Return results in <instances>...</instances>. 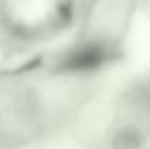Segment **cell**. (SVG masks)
Masks as SVG:
<instances>
[{"label": "cell", "mask_w": 150, "mask_h": 149, "mask_svg": "<svg viewBox=\"0 0 150 149\" xmlns=\"http://www.w3.org/2000/svg\"><path fill=\"white\" fill-rule=\"evenodd\" d=\"M103 60L105 51L99 44H86L69 53L61 61V69L67 72H88L99 67Z\"/></svg>", "instance_id": "6da1fadb"}, {"label": "cell", "mask_w": 150, "mask_h": 149, "mask_svg": "<svg viewBox=\"0 0 150 149\" xmlns=\"http://www.w3.org/2000/svg\"><path fill=\"white\" fill-rule=\"evenodd\" d=\"M139 135L133 129H125L121 130L115 139H114V148L115 149H136L139 145Z\"/></svg>", "instance_id": "7a4b0ae2"}]
</instances>
